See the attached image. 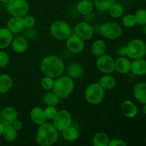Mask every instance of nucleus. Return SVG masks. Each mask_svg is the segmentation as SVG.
I'll use <instances>...</instances> for the list:
<instances>
[{
  "label": "nucleus",
  "mask_w": 146,
  "mask_h": 146,
  "mask_svg": "<svg viewBox=\"0 0 146 146\" xmlns=\"http://www.w3.org/2000/svg\"><path fill=\"white\" fill-rule=\"evenodd\" d=\"M58 138V130L54 124L44 123L39 125L36 136V143L41 146L52 145L57 141Z\"/></svg>",
  "instance_id": "obj_1"
},
{
  "label": "nucleus",
  "mask_w": 146,
  "mask_h": 146,
  "mask_svg": "<svg viewBox=\"0 0 146 146\" xmlns=\"http://www.w3.org/2000/svg\"><path fill=\"white\" fill-rule=\"evenodd\" d=\"M41 69L43 74L47 76L58 78L64 71V64L62 60L58 56L50 55L43 59L41 64Z\"/></svg>",
  "instance_id": "obj_2"
},
{
  "label": "nucleus",
  "mask_w": 146,
  "mask_h": 146,
  "mask_svg": "<svg viewBox=\"0 0 146 146\" xmlns=\"http://www.w3.org/2000/svg\"><path fill=\"white\" fill-rule=\"evenodd\" d=\"M74 88V80L71 77L59 76L55 80L53 91L60 98H67L72 93Z\"/></svg>",
  "instance_id": "obj_3"
},
{
  "label": "nucleus",
  "mask_w": 146,
  "mask_h": 146,
  "mask_svg": "<svg viewBox=\"0 0 146 146\" xmlns=\"http://www.w3.org/2000/svg\"><path fill=\"white\" fill-rule=\"evenodd\" d=\"M125 51L126 55L131 59L142 58L146 54V44L141 39H133L125 46Z\"/></svg>",
  "instance_id": "obj_4"
},
{
  "label": "nucleus",
  "mask_w": 146,
  "mask_h": 146,
  "mask_svg": "<svg viewBox=\"0 0 146 146\" xmlns=\"http://www.w3.org/2000/svg\"><path fill=\"white\" fill-rule=\"evenodd\" d=\"M50 33L54 38L59 41L66 40L71 34V28L65 21L57 20L50 27Z\"/></svg>",
  "instance_id": "obj_5"
},
{
  "label": "nucleus",
  "mask_w": 146,
  "mask_h": 146,
  "mask_svg": "<svg viewBox=\"0 0 146 146\" xmlns=\"http://www.w3.org/2000/svg\"><path fill=\"white\" fill-rule=\"evenodd\" d=\"M105 95V90L98 83H94L88 86L85 91V98L87 102L97 105L102 102Z\"/></svg>",
  "instance_id": "obj_6"
},
{
  "label": "nucleus",
  "mask_w": 146,
  "mask_h": 146,
  "mask_svg": "<svg viewBox=\"0 0 146 146\" xmlns=\"http://www.w3.org/2000/svg\"><path fill=\"white\" fill-rule=\"evenodd\" d=\"M7 8L12 17H24L28 13L29 6L26 0H12L7 4Z\"/></svg>",
  "instance_id": "obj_7"
},
{
  "label": "nucleus",
  "mask_w": 146,
  "mask_h": 146,
  "mask_svg": "<svg viewBox=\"0 0 146 146\" xmlns=\"http://www.w3.org/2000/svg\"><path fill=\"white\" fill-rule=\"evenodd\" d=\"M72 123L71 115L68 111L61 110L57 111L56 115L53 119V124L58 131H63L66 128L71 126Z\"/></svg>",
  "instance_id": "obj_8"
},
{
  "label": "nucleus",
  "mask_w": 146,
  "mask_h": 146,
  "mask_svg": "<svg viewBox=\"0 0 146 146\" xmlns=\"http://www.w3.org/2000/svg\"><path fill=\"white\" fill-rule=\"evenodd\" d=\"M122 31L121 25L116 22H107L101 27V34L108 39H117L121 36Z\"/></svg>",
  "instance_id": "obj_9"
},
{
  "label": "nucleus",
  "mask_w": 146,
  "mask_h": 146,
  "mask_svg": "<svg viewBox=\"0 0 146 146\" xmlns=\"http://www.w3.org/2000/svg\"><path fill=\"white\" fill-rule=\"evenodd\" d=\"M96 66L101 72L111 74L115 71V61L110 56L104 54L97 58Z\"/></svg>",
  "instance_id": "obj_10"
},
{
  "label": "nucleus",
  "mask_w": 146,
  "mask_h": 146,
  "mask_svg": "<svg viewBox=\"0 0 146 146\" xmlns=\"http://www.w3.org/2000/svg\"><path fill=\"white\" fill-rule=\"evenodd\" d=\"M66 46L70 51L74 54H78L84 50L85 46L84 40L76 34H71L66 39Z\"/></svg>",
  "instance_id": "obj_11"
},
{
  "label": "nucleus",
  "mask_w": 146,
  "mask_h": 146,
  "mask_svg": "<svg viewBox=\"0 0 146 146\" xmlns=\"http://www.w3.org/2000/svg\"><path fill=\"white\" fill-rule=\"evenodd\" d=\"M94 32V30L92 26L85 21L78 23L75 27V34L84 41L92 38Z\"/></svg>",
  "instance_id": "obj_12"
},
{
  "label": "nucleus",
  "mask_w": 146,
  "mask_h": 146,
  "mask_svg": "<svg viewBox=\"0 0 146 146\" xmlns=\"http://www.w3.org/2000/svg\"><path fill=\"white\" fill-rule=\"evenodd\" d=\"M18 112L15 108L12 106L5 107L0 112V121L4 125H9L17 119Z\"/></svg>",
  "instance_id": "obj_13"
},
{
  "label": "nucleus",
  "mask_w": 146,
  "mask_h": 146,
  "mask_svg": "<svg viewBox=\"0 0 146 146\" xmlns=\"http://www.w3.org/2000/svg\"><path fill=\"white\" fill-rule=\"evenodd\" d=\"M25 28L24 19L19 17H12L7 22V29L12 33H19Z\"/></svg>",
  "instance_id": "obj_14"
},
{
  "label": "nucleus",
  "mask_w": 146,
  "mask_h": 146,
  "mask_svg": "<svg viewBox=\"0 0 146 146\" xmlns=\"http://www.w3.org/2000/svg\"><path fill=\"white\" fill-rule=\"evenodd\" d=\"M121 111L124 116L128 118H133L138 114V108L132 101H124L121 104Z\"/></svg>",
  "instance_id": "obj_15"
},
{
  "label": "nucleus",
  "mask_w": 146,
  "mask_h": 146,
  "mask_svg": "<svg viewBox=\"0 0 146 146\" xmlns=\"http://www.w3.org/2000/svg\"><path fill=\"white\" fill-rule=\"evenodd\" d=\"M133 94L138 102L142 104H146V83H137L134 86Z\"/></svg>",
  "instance_id": "obj_16"
},
{
  "label": "nucleus",
  "mask_w": 146,
  "mask_h": 146,
  "mask_svg": "<svg viewBox=\"0 0 146 146\" xmlns=\"http://www.w3.org/2000/svg\"><path fill=\"white\" fill-rule=\"evenodd\" d=\"M131 62L125 57H121L115 61V70L121 74H126L131 71Z\"/></svg>",
  "instance_id": "obj_17"
},
{
  "label": "nucleus",
  "mask_w": 146,
  "mask_h": 146,
  "mask_svg": "<svg viewBox=\"0 0 146 146\" xmlns=\"http://www.w3.org/2000/svg\"><path fill=\"white\" fill-rule=\"evenodd\" d=\"M131 71L135 75H146V60L143 58L134 59L131 63Z\"/></svg>",
  "instance_id": "obj_18"
},
{
  "label": "nucleus",
  "mask_w": 146,
  "mask_h": 146,
  "mask_svg": "<svg viewBox=\"0 0 146 146\" xmlns=\"http://www.w3.org/2000/svg\"><path fill=\"white\" fill-rule=\"evenodd\" d=\"M30 118L34 123L38 125H42L46 121L44 110L40 107H34V108H32L30 113Z\"/></svg>",
  "instance_id": "obj_19"
},
{
  "label": "nucleus",
  "mask_w": 146,
  "mask_h": 146,
  "mask_svg": "<svg viewBox=\"0 0 146 146\" xmlns=\"http://www.w3.org/2000/svg\"><path fill=\"white\" fill-rule=\"evenodd\" d=\"M13 39L12 32L7 28L0 29V48L9 46Z\"/></svg>",
  "instance_id": "obj_20"
},
{
  "label": "nucleus",
  "mask_w": 146,
  "mask_h": 146,
  "mask_svg": "<svg viewBox=\"0 0 146 146\" xmlns=\"http://www.w3.org/2000/svg\"><path fill=\"white\" fill-rule=\"evenodd\" d=\"M12 48L15 52L22 54L25 52L28 48L27 40L24 37H17L13 41Z\"/></svg>",
  "instance_id": "obj_21"
},
{
  "label": "nucleus",
  "mask_w": 146,
  "mask_h": 146,
  "mask_svg": "<svg viewBox=\"0 0 146 146\" xmlns=\"http://www.w3.org/2000/svg\"><path fill=\"white\" fill-rule=\"evenodd\" d=\"M13 86L12 78L7 74L0 75V93L4 94L9 91Z\"/></svg>",
  "instance_id": "obj_22"
},
{
  "label": "nucleus",
  "mask_w": 146,
  "mask_h": 146,
  "mask_svg": "<svg viewBox=\"0 0 146 146\" xmlns=\"http://www.w3.org/2000/svg\"><path fill=\"white\" fill-rule=\"evenodd\" d=\"M68 74L70 77L77 79V78H81L84 76V69L81 65L74 63L68 66Z\"/></svg>",
  "instance_id": "obj_23"
},
{
  "label": "nucleus",
  "mask_w": 146,
  "mask_h": 146,
  "mask_svg": "<svg viewBox=\"0 0 146 146\" xmlns=\"http://www.w3.org/2000/svg\"><path fill=\"white\" fill-rule=\"evenodd\" d=\"M106 49V45L102 40H97L91 46V52L93 55L97 58L105 54Z\"/></svg>",
  "instance_id": "obj_24"
},
{
  "label": "nucleus",
  "mask_w": 146,
  "mask_h": 146,
  "mask_svg": "<svg viewBox=\"0 0 146 146\" xmlns=\"http://www.w3.org/2000/svg\"><path fill=\"white\" fill-rule=\"evenodd\" d=\"M98 83L104 90H110L114 88L115 84H116V81L113 76L109 75V74H106L101 77Z\"/></svg>",
  "instance_id": "obj_25"
},
{
  "label": "nucleus",
  "mask_w": 146,
  "mask_h": 146,
  "mask_svg": "<svg viewBox=\"0 0 146 146\" xmlns=\"http://www.w3.org/2000/svg\"><path fill=\"white\" fill-rule=\"evenodd\" d=\"M61 132H62V135L64 139L68 141H75L79 137V132L78 129L71 125Z\"/></svg>",
  "instance_id": "obj_26"
},
{
  "label": "nucleus",
  "mask_w": 146,
  "mask_h": 146,
  "mask_svg": "<svg viewBox=\"0 0 146 146\" xmlns=\"http://www.w3.org/2000/svg\"><path fill=\"white\" fill-rule=\"evenodd\" d=\"M94 9V4L89 0H81L77 4L76 9L80 14H88L92 11Z\"/></svg>",
  "instance_id": "obj_27"
},
{
  "label": "nucleus",
  "mask_w": 146,
  "mask_h": 146,
  "mask_svg": "<svg viewBox=\"0 0 146 146\" xmlns=\"http://www.w3.org/2000/svg\"><path fill=\"white\" fill-rule=\"evenodd\" d=\"M109 138L104 133H97L93 138V145L94 146H108Z\"/></svg>",
  "instance_id": "obj_28"
},
{
  "label": "nucleus",
  "mask_w": 146,
  "mask_h": 146,
  "mask_svg": "<svg viewBox=\"0 0 146 146\" xmlns=\"http://www.w3.org/2000/svg\"><path fill=\"white\" fill-rule=\"evenodd\" d=\"M4 140L7 142H13L17 137V131L11 125H5L2 135Z\"/></svg>",
  "instance_id": "obj_29"
},
{
  "label": "nucleus",
  "mask_w": 146,
  "mask_h": 146,
  "mask_svg": "<svg viewBox=\"0 0 146 146\" xmlns=\"http://www.w3.org/2000/svg\"><path fill=\"white\" fill-rule=\"evenodd\" d=\"M96 7L99 11H108L110 7L116 3V0H94Z\"/></svg>",
  "instance_id": "obj_30"
},
{
  "label": "nucleus",
  "mask_w": 146,
  "mask_h": 146,
  "mask_svg": "<svg viewBox=\"0 0 146 146\" xmlns=\"http://www.w3.org/2000/svg\"><path fill=\"white\" fill-rule=\"evenodd\" d=\"M44 104L48 106H55L58 105L60 101V98L53 93H46L43 98Z\"/></svg>",
  "instance_id": "obj_31"
},
{
  "label": "nucleus",
  "mask_w": 146,
  "mask_h": 146,
  "mask_svg": "<svg viewBox=\"0 0 146 146\" xmlns=\"http://www.w3.org/2000/svg\"><path fill=\"white\" fill-rule=\"evenodd\" d=\"M108 11H109L111 17H113V18H118V17H121L123 15V9L122 6L115 3L110 7Z\"/></svg>",
  "instance_id": "obj_32"
},
{
  "label": "nucleus",
  "mask_w": 146,
  "mask_h": 146,
  "mask_svg": "<svg viewBox=\"0 0 146 146\" xmlns=\"http://www.w3.org/2000/svg\"><path fill=\"white\" fill-rule=\"evenodd\" d=\"M135 19L137 24L139 25L144 26L146 24V9H138L135 14Z\"/></svg>",
  "instance_id": "obj_33"
},
{
  "label": "nucleus",
  "mask_w": 146,
  "mask_h": 146,
  "mask_svg": "<svg viewBox=\"0 0 146 146\" xmlns=\"http://www.w3.org/2000/svg\"><path fill=\"white\" fill-rule=\"evenodd\" d=\"M123 24L124 25V27H127V28H132V27H135V24H137L135 15L128 14V15L125 16L123 19Z\"/></svg>",
  "instance_id": "obj_34"
},
{
  "label": "nucleus",
  "mask_w": 146,
  "mask_h": 146,
  "mask_svg": "<svg viewBox=\"0 0 146 146\" xmlns=\"http://www.w3.org/2000/svg\"><path fill=\"white\" fill-rule=\"evenodd\" d=\"M54 81H55V80L54 78L45 76V77L41 80V86L44 89L47 90V91L52 89L53 87H54Z\"/></svg>",
  "instance_id": "obj_35"
},
{
  "label": "nucleus",
  "mask_w": 146,
  "mask_h": 146,
  "mask_svg": "<svg viewBox=\"0 0 146 146\" xmlns=\"http://www.w3.org/2000/svg\"><path fill=\"white\" fill-rule=\"evenodd\" d=\"M44 113L46 119L53 120L56 115L57 110L54 106H47L44 110Z\"/></svg>",
  "instance_id": "obj_36"
},
{
  "label": "nucleus",
  "mask_w": 146,
  "mask_h": 146,
  "mask_svg": "<svg viewBox=\"0 0 146 146\" xmlns=\"http://www.w3.org/2000/svg\"><path fill=\"white\" fill-rule=\"evenodd\" d=\"M9 61V56L4 51H0V68L7 66Z\"/></svg>",
  "instance_id": "obj_37"
},
{
  "label": "nucleus",
  "mask_w": 146,
  "mask_h": 146,
  "mask_svg": "<svg viewBox=\"0 0 146 146\" xmlns=\"http://www.w3.org/2000/svg\"><path fill=\"white\" fill-rule=\"evenodd\" d=\"M24 26H25V28H32V27H34V25H35L36 19L34 17L29 16V17L24 18Z\"/></svg>",
  "instance_id": "obj_38"
},
{
  "label": "nucleus",
  "mask_w": 146,
  "mask_h": 146,
  "mask_svg": "<svg viewBox=\"0 0 146 146\" xmlns=\"http://www.w3.org/2000/svg\"><path fill=\"white\" fill-rule=\"evenodd\" d=\"M127 143L125 141L119 138H115L109 141L108 146H126Z\"/></svg>",
  "instance_id": "obj_39"
},
{
  "label": "nucleus",
  "mask_w": 146,
  "mask_h": 146,
  "mask_svg": "<svg viewBox=\"0 0 146 146\" xmlns=\"http://www.w3.org/2000/svg\"><path fill=\"white\" fill-rule=\"evenodd\" d=\"M11 125H12V126L14 127V128H15V129L17 130V131H21V130L22 129V128H23L22 123H21V121H19V120H17V119H16L15 121H14V122L12 123Z\"/></svg>",
  "instance_id": "obj_40"
},
{
  "label": "nucleus",
  "mask_w": 146,
  "mask_h": 146,
  "mask_svg": "<svg viewBox=\"0 0 146 146\" xmlns=\"http://www.w3.org/2000/svg\"><path fill=\"white\" fill-rule=\"evenodd\" d=\"M4 128H5V125L0 121V135H2L3 132H4Z\"/></svg>",
  "instance_id": "obj_41"
},
{
  "label": "nucleus",
  "mask_w": 146,
  "mask_h": 146,
  "mask_svg": "<svg viewBox=\"0 0 146 146\" xmlns=\"http://www.w3.org/2000/svg\"><path fill=\"white\" fill-rule=\"evenodd\" d=\"M121 53L122 55H126V51H125V46L122 47L121 49Z\"/></svg>",
  "instance_id": "obj_42"
},
{
  "label": "nucleus",
  "mask_w": 146,
  "mask_h": 146,
  "mask_svg": "<svg viewBox=\"0 0 146 146\" xmlns=\"http://www.w3.org/2000/svg\"><path fill=\"white\" fill-rule=\"evenodd\" d=\"M143 112L146 115V104H143Z\"/></svg>",
  "instance_id": "obj_43"
},
{
  "label": "nucleus",
  "mask_w": 146,
  "mask_h": 146,
  "mask_svg": "<svg viewBox=\"0 0 146 146\" xmlns=\"http://www.w3.org/2000/svg\"><path fill=\"white\" fill-rule=\"evenodd\" d=\"M0 1H2V2L6 3V4H8V3L11 2V1H12V0H0Z\"/></svg>",
  "instance_id": "obj_44"
},
{
  "label": "nucleus",
  "mask_w": 146,
  "mask_h": 146,
  "mask_svg": "<svg viewBox=\"0 0 146 146\" xmlns=\"http://www.w3.org/2000/svg\"><path fill=\"white\" fill-rule=\"evenodd\" d=\"M143 31H144V34L146 35V24L144 25V28H143Z\"/></svg>",
  "instance_id": "obj_45"
},
{
  "label": "nucleus",
  "mask_w": 146,
  "mask_h": 146,
  "mask_svg": "<svg viewBox=\"0 0 146 146\" xmlns=\"http://www.w3.org/2000/svg\"><path fill=\"white\" fill-rule=\"evenodd\" d=\"M145 1H146V0H145Z\"/></svg>",
  "instance_id": "obj_46"
},
{
  "label": "nucleus",
  "mask_w": 146,
  "mask_h": 146,
  "mask_svg": "<svg viewBox=\"0 0 146 146\" xmlns=\"http://www.w3.org/2000/svg\"></svg>",
  "instance_id": "obj_47"
}]
</instances>
